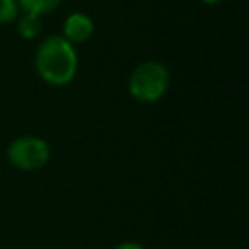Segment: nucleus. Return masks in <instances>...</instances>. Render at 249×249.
<instances>
[{"label":"nucleus","mask_w":249,"mask_h":249,"mask_svg":"<svg viewBox=\"0 0 249 249\" xmlns=\"http://www.w3.org/2000/svg\"><path fill=\"white\" fill-rule=\"evenodd\" d=\"M33 64L49 86H66L76 78L78 53L62 35H49L37 45Z\"/></svg>","instance_id":"1"},{"label":"nucleus","mask_w":249,"mask_h":249,"mask_svg":"<svg viewBox=\"0 0 249 249\" xmlns=\"http://www.w3.org/2000/svg\"><path fill=\"white\" fill-rule=\"evenodd\" d=\"M171 84L169 68L161 60H144L128 76V93L140 103L160 101Z\"/></svg>","instance_id":"2"},{"label":"nucleus","mask_w":249,"mask_h":249,"mask_svg":"<svg viewBox=\"0 0 249 249\" xmlns=\"http://www.w3.org/2000/svg\"><path fill=\"white\" fill-rule=\"evenodd\" d=\"M8 161L21 171H37L45 167L51 160V148L47 140L33 134H23L14 138L6 148Z\"/></svg>","instance_id":"3"},{"label":"nucleus","mask_w":249,"mask_h":249,"mask_svg":"<svg viewBox=\"0 0 249 249\" xmlns=\"http://www.w3.org/2000/svg\"><path fill=\"white\" fill-rule=\"evenodd\" d=\"M93 29H95L93 19L88 14L72 12L70 16H66L62 23V37L70 45H82L93 35Z\"/></svg>","instance_id":"4"},{"label":"nucleus","mask_w":249,"mask_h":249,"mask_svg":"<svg viewBox=\"0 0 249 249\" xmlns=\"http://www.w3.org/2000/svg\"><path fill=\"white\" fill-rule=\"evenodd\" d=\"M16 27H18L19 37H23V39H37L41 35V31H43L41 16L19 12V16L16 18Z\"/></svg>","instance_id":"5"},{"label":"nucleus","mask_w":249,"mask_h":249,"mask_svg":"<svg viewBox=\"0 0 249 249\" xmlns=\"http://www.w3.org/2000/svg\"><path fill=\"white\" fill-rule=\"evenodd\" d=\"M19 12H27V14H35V16H45L54 12L62 0H16Z\"/></svg>","instance_id":"6"},{"label":"nucleus","mask_w":249,"mask_h":249,"mask_svg":"<svg viewBox=\"0 0 249 249\" xmlns=\"http://www.w3.org/2000/svg\"><path fill=\"white\" fill-rule=\"evenodd\" d=\"M18 16H19V8L16 0H0V25L16 21Z\"/></svg>","instance_id":"7"},{"label":"nucleus","mask_w":249,"mask_h":249,"mask_svg":"<svg viewBox=\"0 0 249 249\" xmlns=\"http://www.w3.org/2000/svg\"><path fill=\"white\" fill-rule=\"evenodd\" d=\"M115 249H144L140 243H136V241H123V243H119Z\"/></svg>","instance_id":"8"},{"label":"nucleus","mask_w":249,"mask_h":249,"mask_svg":"<svg viewBox=\"0 0 249 249\" xmlns=\"http://www.w3.org/2000/svg\"><path fill=\"white\" fill-rule=\"evenodd\" d=\"M202 4H220V2H224V0H200Z\"/></svg>","instance_id":"9"}]
</instances>
